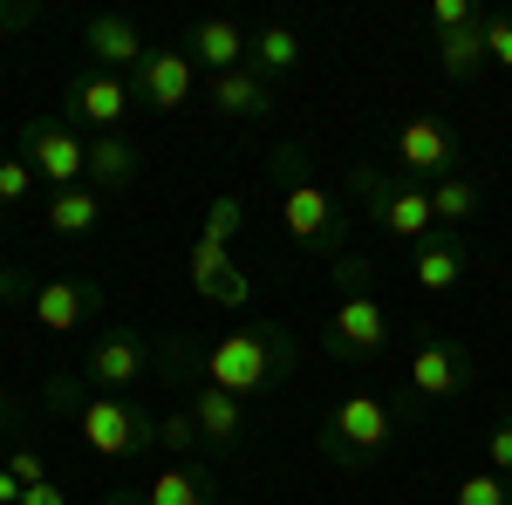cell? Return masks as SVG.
Segmentation results:
<instances>
[{
	"label": "cell",
	"mask_w": 512,
	"mask_h": 505,
	"mask_svg": "<svg viewBox=\"0 0 512 505\" xmlns=\"http://www.w3.org/2000/svg\"><path fill=\"white\" fill-rule=\"evenodd\" d=\"M82 55H89L103 76H123V69H137L151 48L130 28V14H89V21H82Z\"/></svg>",
	"instance_id": "14"
},
{
	"label": "cell",
	"mask_w": 512,
	"mask_h": 505,
	"mask_svg": "<svg viewBox=\"0 0 512 505\" xmlns=\"http://www.w3.org/2000/svg\"><path fill=\"white\" fill-rule=\"evenodd\" d=\"M144 171V151L123 137V130H103L89 137V192H130Z\"/></svg>",
	"instance_id": "20"
},
{
	"label": "cell",
	"mask_w": 512,
	"mask_h": 505,
	"mask_svg": "<svg viewBox=\"0 0 512 505\" xmlns=\"http://www.w3.org/2000/svg\"><path fill=\"white\" fill-rule=\"evenodd\" d=\"M451 505H512V478H499V471H472V478H458Z\"/></svg>",
	"instance_id": "27"
},
{
	"label": "cell",
	"mask_w": 512,
	"mask_h": 505,
	"mask_svg": "<svg viewBox=\"0 0 512 505\" xmlns=\"http://www.w3.org/2000/svg\"><path fill=\"white\" fill-rule=\"evenodd\" d=\"M41 219H48V233H55V239H89L96 226H103V192H89V185H76V192H55Z\"/></svg>",
	"instance_id": "23"
},
{
	"label": "cell",
	"mask_w": 512,
	"mask_h": 505,
	"mask_svg": "<svg viewBox=\"0 0 512 505\" xmlns=\"http://www.w3.org/2000/svg\"><path fill=\"white\" fill-rule=\"evenodd\" d=\"M21 492H28V485H21V478H14V471L0 465V505H21Z\"/></svg>",
	"instance_id": "36"
},
{
	"label": "cell",
	"mask_w": 512,
	"mask_h": 505,
	"mask_svg": "<svg viewBox=\"0 0 512 505\" xmlns=\"http://www.w3.org/2000/svg\"><path fill=\"white\" fill-rule=\"evenodd\" d=\"M396 178H410V185H424V192H431V185H444V178H458V164H465V151H458V130H451V123L444 117H431V110H424V117H403L396 123Z\"/></svg>",
	"instance_id": "8"
},
{
	"label": "cell",
	"mask_w": 512,
	"mask_h": 505,
	"mask_svg": "<svg viewBox=\"0 0 512 505\" xmlns=\"http://www.w3.org/2000/svg\"><path fill=\"white\" fill-rule=\"evenodd\" d=\"M383 349H390V308H383V294H376V287L335 294V314H328V328H321V355L362 369V362H376Z\"/></svg>",
	"instance_id": "7"
},
{
	"label": "cell",
	"mask_w": 512,
	"mask_h": 505,
	"mask_svg": "<svg viewBox=\"0 0 512 505\" xmlns=\"http://www.w3.org/2000/svg\"><path fill=\"white\" fill-rule=\"evenodd\" d=\"M130 103H137V96H130V82H123V76H103V69L69 82V117L89 123L96 137H103V130H117V123L130 117Z\"/></svg>",
	"instance_id": "16"
},
{
	"label": "cell",
	"mask_w": 512,
	"mask_h": 505,
	"mask_svg": "<svg viewBox=\"0 0 512 505\" xmlns=\"http://www.w3.org/2000/svg\"><path fill=\"white\" fill-rule=\"evenodd\" d=\"M144 369H151V349H144L130 328H117V335H96V342H89L82 383L110 389V396H130V383H144Z\"/></svg>",
	"instance_id": "13"
},
{
	"label": "cell",
	"mask_w": 512,
	"mask_h": 505,
	"mask_svg": "<svg viewBox=\"0 0 512 505\" xmlns=\"http://www.w3.org/2000/svg\"><path fill=\"white\" fill-rule=\"evenodd\" d=\"M349 192L362 198V219H376L396 246H424L437 239V212H431V192L396 178L383 164H349Z\"/></svg>",
	"instance_id": "6"
},
{
	"label": "cell",
	"mask_w": 512,
	"mask_h": 505,
	"mask_svg": "<svg viewBox=\"0 0 512 505\" xmlns=\"http://www.w3.org/2000/svg\"><path fill=\"white\" fill-rule=\"evenodd\" d=\"M417 417V403L403 396L390 403L383 389H349L335 410H328V424H321V458L342 471H362V465H383L396 444H403V430Z\"/></svg>",
	"instance_id": "3"
},
{
	"label": "cell",
	"mask_w": 512,
	"mask_h": 505,
	"mask_svg": "<svg viewBox=\"0 0 512 505\" xmlns=\"http://www.w3.org/2000/svg\"><path fill=\"white\" fill-rule=\"evenodd\" d=\"M0 301L21 308L41 335H76L103 314V287L96 280H76V273H21L7 267L0 273Z\"/></svg>",
	"instance_id": "5"
},
{
	"label": "cell",
	"mask_w": 512,
	"mask_h": 505,
	"mask_svg": "<svg viewBox=\"0 0 512 505\" xmlns=\"http://www.w3.org/2000/svg\"><path fill=\"white\" fill-rule=\"evenodd\" d=\"M239 233H246V198H239V192H219L212 205H205V226H198V239H212V246H233Z\"/></svg>",
	"instance_id": "26"
},
{
	"label": "cell",
	"mask_w": 512,
	"mask_h": 505,
	"mask_svg": "<svg viewBox=\"0 0 512 505\" xmlns=\"http://www.w3.org/2000/svg\"><path fill=\"white\" fill-rule=\"evenodd\" d=\"M465 267H472V253H465L458 233H437V239H424V246H410V280H417L424 294H458Z\"/></svg>",
	"instance_id": "18"
},
{
	"label": "cell",
	"mask_w": 512,
	"mask_h": 505,
	"mask_svg": "<svg viewBox=\"0 0 512 505\" xmlns=\"http://www.w3.org/2000/svg\"><path fill=\"white\" fill-rule=\"evenodd\" d=\"M185 273H192V287L212 301V308H253V280L239 273L233 246H212V239H192V253H185Z\"/></svg>",
	"instance_id": "12"
},
{
	"label": "cell",
	"mask_w": 512,
	"mask_h": 505,
	"mask_svg": "<svg viewBox=\"0 0 512 505\" xmlns=\"http://www.w3.org/2000/svg\"><path fill=\"white\" fill-rule=\"evenodd\" d=\"M437 76L444 82H478L485 76V21L458 28V35H437Z\"/></svg>",
	"instance_id": "24"
},
{
	"label": "cell",
	"mask_w": 512,
	"mask_h": 505,
	"mask_svg": "<svg viewBox=\"0 0 512 505\" xmlns=\"http://www.w3.org/2000/svg\"><path fill=\"white\" fill-rule=\"evenodd\" d=\"M478 376L472 349L458 342V335H417V349H410V369H403V383H410V403L424 410V403H444V396H465Z\"/></svg>",
	"instance_id": "9"
},
{
	"label": "cell",
	"mask_w": 512,
	"mask_h": 505,
	"mask_svg": "<svg viewBox=\"0 0 512 505\" xmlns=\"http://www.w3.org/2000/svg\"><path fill=\"white\" fill-rule=\"evenodd\" d=\"M185 410H192V424H198V451H233L239 437H246V403L226 396V389L192 383Z\"/></svg>",
	"instance_id": "15"
},
{
	"label": "cell",
	"mask_w": 512,
	"mask_h": 505,
	"mask_svg": "<svg viewBox=\"0 0 512 505\" xmlns=\"http://www.w3.org/2000/svg\"><path fill=\"white\" fill-rule=\"evenodd\" d=\"M301 55H308V48H301V35H294L287 21H267V28H253V48H246V69L274 82V76H294V69H301Z\"/></svg>",
	"instance_id": "21"
},
{
	"label": "cell",
	"mask_w": 512,
	"mask_h": 505,
	"mask_svg": "<svg viewBox=\"0 0 512 505\" xmlns=\"http://www.w3.org/2000/svg\"><path fill=\"white\" fill-rule=\"evenodd\" d=\"M294 362H301V342H294L280 321H246V328H226L212 349L198 355V383L253 403V396H267V389L287 383Z\"/></svg>",
	"instance_id": "2"
},
{
	"label": "cell",
	"mask_w": 512,
	"mask_h": 505,
	"mask_svg": "<svg viewBox=\"0 0 512 505\" xmlns=\"http://www.w3.org/2000/svg\"><path fill=\"white\" fill-rule=\"evenodd\" d=\"M431 212H437V233H458V226L478 212V192L465 185V171L444 178V185H431Z\"/></svg>",
	"instance_id": "25"
},
{
	"label": "cell",
	"mask_w": 512,
	"mask_h": 505,
	"mask_svg": "<svg viewBox=\"0 0 512 505\" xmlns=\"http://www.w3.org/2000/svg\"><path fill=\"white\" fill-rule=\"evenodd\" d=\"M219 505H246V499H219Z\"/></svg>",
	"instance_id": "37"
},
{
	"label": "cell",
	"mask_w": 512,
	"mask_h": 505,
	"mask_svg": "<svg viewBox=\"0 0 512 505\" xmlns=\"http://www.w3.org/2000/svg\"><path fill=\"white\" fill-rule=\"evenodd\" d=\"M328 280H335V294H355V287H376V260H369V253H335V267H328Z\"/></svg>",
	"instance_id": "29"
},
{
	"label": "cell",
	"mask_w": 512,
	"mask_h": 505,
	"mask_svg": "<svg viewBox=\"0 0 512 505\" xmlns=\"http://www.w3.org/2000/svg\"><path fill=\"white\" fill-rule=\"evenodd\" d=\"M485 69H512V14H485Z\"/></svg>",
	"instance_id": "32"
},
{
	"label": "cell",
	"mask_w": 512,
	"mask_h": 505,
	"mask_svg": "<svg viewBox=\"0 0 512 505\" xmlns=\"http://www.w3.org/2000/svg\"><path fill=\"white\" fill-rule=\"evenodd\" d=\"M246 48H253V35H246L239 21H226V14L198 21L192 41H185V55H192L205 76H233V69H246Z\"/></svg>",
	"instance_id": "17"
},
{
	"label": "cell",
	"mask_w": 512,
	"mask_h": 505,
	"mask_svg": "<svg viewBox=\"0 0 512 505\" xmlns=\"http://www.w3.org/2000/svg\"><path fill=\"white\" fill-rule=\"evenodd\" d=\"M21 505H69V492L48 478V485H28V492H21Z\"/></svg>",
	"instance_id": "35"
},
{
	"label": "cell",
	"mask_w": 512,
	"mask_h": 505,
	"mask_svg": "<svg viewBox=\"0 0 512 505\" xmlns=\"http://www.w3.org/2000/svg\"><path fill=\"white\" fill-rule=\"evenodd\" d=\"M41 396H48V410H62V417L76 424L89 458L130 465V458H144V451L158 444V417H151V410H137L130 396H110V389H89L82 376H69V369L48 376Z\"/></svg>",
	"instance_id": "1"
},
{
	"label": "cell",
	"mask_w": 512,
	"mask_h": 505,
	"mask_svg": "<svg viewBox=\"0 0 512 505\" xmlns=\"http://www.w3.org/2000/svg\"><path fill=\"white\" fill-rule=\"evenodd\" d=\"M7 471H14L21 485H48V458L28 451V444H14V451H7Z\"/></svg>",
	"instance_id": "33"
},
{
	"label": "cell",
	"mask_w": 512,
	"mask_h": 505,
	"mask_svg": "<svg viewBox=\"0 0 512 505\" xmlns=\"http://www.w3.org/2000/svg\"><path fill=\"white\" fill-rule=\"evenodd\" d=\"M274 178H280V226H287V239L335 260L342 239H349V212H342V198L308 171V151L280 144V151H274Z\"/></svg>",
	"instance_id": "4"
},
{
	"label": "cell",
	"mask_w": 512,
	"mask_h": 505,
	"mask_svg": "<svg viewBox=\"0 0 512 505\" xmlns=\"http://www.w3.org/2000/svg\"><path fill=\"white\" fill-rule=\"evenodd\" d=\"M137 505H219V499H212V471L178 458V465H164L158 478L144 485V499H137Z\"/></svg>",
	"instance_id": "22"
},
{
	"label": "cell",
	"mask_w": 512,
	"mask_h": 505,
	"mask_svg": "<svg viewBox=\"0 0 512 505\" xmlns=\"http://www.w3.org/2000/svg\"><path fill=\"white\" fill-rule=\"evenodd\" d=\"M192 89H198V62L185 55V48H151V55L130 69V96H137L144 110H158V117L185 110Z\"/></svg>",
	"instance_id": "11"
},
{
	"label": "cell",
	"mask_w": 512,
	"mask_h": 505,
	"mask_svg": "<svg viewBox=\"0 0 512 505\" xmlns=\"http://www.w3.org/2000/svg\"><path fill=\"white\" fill-rule=\"evenodd\" d=\"M205 96H212V110H219L226 123H260V117H274V82L253 76V69L212 76V82H205Z\"/></svg>",
	"instance_id": "19"
},
{
	"label": "cell",
	"mask_w": 512,
	"mask_h": 505,
	"mask_svg": "<svg viewBox=\"0 0 512 505\" xmlns=\"http://www.w3.org/2000/svg\"><path fill=\"white\" fill-rule=\"evenodd\" d=\"M158 444H164V451H178V458H192V451H198L192 410H171V417H158Z\"/></svg>",
	"instance_id": "31"
},
{
	"label": "cell",
	"mask_w": 512,
	"mask_h": 505,
	"mask_svg": "<svg viewBox=\"0 0 512 505\" xmlns=\"http://www.w3.org/2000/svg\"><path fill=\"white\" fill-rule=\"evenodd\" d=\"M478 21H485L478 0H431V28L437 35H458V28H478Z\"/></svg>",
	"instance_id": "30"
},
{
	"label": "cell",
	"mask_w": 512,
	"mask_h": 505,
	"mask_svg": "<svg viewBox=\"0 0 512 505\" xmlns=\"http://www.w3.org/2000/svg\"><path fill=\"white\" fill-rule=\"evenodd\" d=\"M485 471H499V478H512V417L492 437H485Z\"/></svg>",
	"instance_id": "34"
},
{
	"label": "cell",
	"mask_w": 512,
	"mask_h": 505,
	"mask_svg": "<svg viewBox=\"0 0 512 505\" xmlns=\"http://www.w3.org/2000/svg\"><path fill=\"white\" fill-rule=\"evenodd\" d=\"M35 198V164L28 157H0V205H28Z\"/></svg>",
	"instance_id": "28"
},
{
	"label": "cell",
	"mask_w": 512,
	"mask_h": 505,
	"mask_svg": "<svg viewBox=\"0 0 512 505\" xmlns=\"http://www.w3.org/2000/svg\"><path fill=\"white\" fill-rule=\"evenodd\" d=\"M21 157L35 164V178L55 185V192L89 185V137H76V123H62V117H28V130H21Z\"/></svg>",
	"instance_id": "10"
},
{
	"label": "cell",
	"mask_w": 512,
	"mask_h": 505,
	"mask_svg": "<svg viewBox=\"0 0 512 505\" xmlns=\"http://www.w3.org/2000/svg\"><path fill=\"white\" fill-rule=\"evenodd\" d=\"M0 417H7V403H0Z\"/></svg>",
	"instance_id": "38"
}]
</instances>
